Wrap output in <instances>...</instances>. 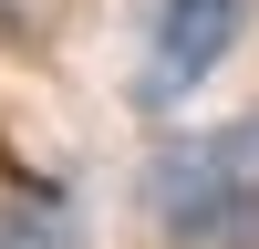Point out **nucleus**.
I'll use <instances>...</instances> for the list:
<instances>
[{
    "label": "nucleus",
    "mask_w": 259,
    "mask_h": 249,
    "mask_svg": "<svg viewBox=\"0 0 259 249\" xmlns=\"http://www.w3.org/2000/svg\"><path fill=\"white\" fill-rule=\"evenodd\" d=\"M145 197H156V228L177 249H259V114L166 145Z\"/></svg>",
    "instance_id": "nucleus-1"
},
{
    "label": "nucleus",
    "mask_w": 259,
    "mask_h": 249,
    "mask_svg": "<svg viewBox=\"0 0 259 249\" xmlns=\"http://www.w3.org/2000/svg\"><path fill=\"white\" fill-rule=\"evenodd\" d=\"M239 31H249V0H156V11H145V73H135V104H145V114L187 104L228 52H239Z\"/></svg>",
    "instance_id": "nucleus-2"
},
{
    "label": "nucleus",
    "mask_w": 259,
    "mask_h": 249,
    "mask_svg": "<svg viewBox=\"0 0 259 249\" xmlns=\"http://www.w3.org/2000/svg\"><path fill=\"white\" fill-rule=\"evenodd\" d=\"M0 249H83V218L62 187H21L11 208H0Z\"/></svg>",
    "instance_id": "nucleus-3"
},
{
    "label": "nucleus",
    "mask_w": 259,
    "mask_h": 249,
    "mask_svg": "<svg viewBox=\"0 0 259 249\" xmlns=\"http://www.w3.org/2000/svg\"><path fill=\"white\" fill-rule=\"evenodd\" d=\"M41 21H52V0H0V42H31Z\"/></svg>",
    "instance_id": "nucleus-4"
}]
</instances>
